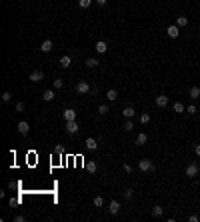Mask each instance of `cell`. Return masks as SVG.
Wrapping results in <instances>:
<instances>
[{"mask_svg": "<svg viewBox=\"0 0 200 222\" xmlns=\"http://www.w3.org/2000/svg\"><path fill=\"white\" fill-rule=\"evenodd\" d=\"M138 168L142 170V172H154V170H156V166H154V162H152V160L142 158V160L138 162Z\"/></svg>", "mask_w": 200, "mask_h": 222, "instance_id": "1", "label": "cell"}, {"mask_svg": "<svg viewBox=\"0 0 200 222\" xmlns=\"http://www.w3.org/2000/svg\"><path fill=\"white\" fill-rule=\"evenodd\" d=\"M198 174H200V166L196 164V162H192V164L186 166V176L188 178H196Z\"/></svg>", "mask_w": 200, "mask_h": 222, "instance_id": "2", "label": "cell"}, {"mask_svg": "<svg viewBox=\"0 0 200 222\" xmlns=\"http://www.w3.org/2000/svg\"><path fill=\"white\" fill-rule=\"evenodd\" d=\"M166 34H168V38H178V36H180V26L178 24H170L168 28H166Z\"/></svg>", "mask_w": 200, "mask_h": 222, "instance_id": "3", "label": "cell"}, {"mask_svg": "<svg viewBox=\"0 0 200 222\" xmlns=\"http://www.w3.org/2000/svg\"><path fill=\"white\" fill-rule=\"evenodd\" d=\"M74 90H76L78 94H88V92L92 90V88H90V84H88V82H84V80H80V82L76 84V88H74Z\"/></svg>", "mask_w": 200, "mask_h": 222, "instance_id": "4", "label": "cell"}, {"mask_svg": "<svg viewBox=\"0 0 200 222\" xmlns=\"http://www.w3.org/2000/svg\"><path fill=\"white\" fill-rule=\"evenodd\" d=\"M18 132L22 134L24 138L28 136V132H30V126H28V122H26V120H20V122H18Z\"/></svg>", "mask_w": 200, "mask_h": 222, "instance_id": "5", "label": "cell"}, {"mask_svg": "<svg viewBox=\"0 0 200 222\" xmlns=\"http://www.w3.org/2000/svg\"><path fill=\"white\" fill-rule=\"evenodd\" d=\"M78 130H80V128H78V122L76 120H68L66 122V132L68 134H76Z\"/></svg>", "mask_w": 200, "mask_h": 222, "instance_id": "6", "label": "cell"}, {"mask_svg": "<svg viewBox=\"0 0 200 222\" xmlns=\"http://www.w3.org/2000/svg\"><path fill=\"white\" fill-rule=\"evenodd\" d=\"M28 80L30 82H40V80H44V72H42V70H34L28 76Z\"/></svg>", "mask_w": 200, "mask_h": 222, "instance_id": "7", "label": "cell"}, {"mask_svg": "<svg viewBox=\"0 0 200 222\" xmlns=\"http://www.w3.org/2000/svg\"><path fill=\"white\" fill-rule=\"evenodd\" d=\"M62 114H64V120H66V122L68 120H76V110H74V108H66Z\"/></svg>", "mask_w": 200, "mask_h": 222, "instance_id": "8", "label": "cell"}, {"mask_svg": "<svg viewBox=\"0 0 200 222\" xmlns=\"http://www.w3.org/2000/svg\"><path fill=\"white\" fill-rule=\"evenodd\" d=\"M108 212H110V214H118V212H120V202H118V200H112V202L108 204Z\"/></svg>", "mask_w": 200, "mask_h": 222, "instance_id": "9", "label": "cell"}, {"mask_svg": "<svg viewBox=\"0 0 200 222\" xmlns=\"http://www.w3.org/2000/svg\"><path fill=\"white\" fill-rule=\"evenodd\" d=\"M166 104H168V96H166V94H158V96H156V106H158V108H164Z\"/></svg>", "mask_w": 200, "mask_h": 222, "instance_id": "10", "label": "cell"}, {"mask_svg": "<svg viewBox=\"0 0 200 222\" xmlns=\"http://www.w3.org/2000/svg\"><path fill=\"white\" fill-rule=\"evenodd\" d=\"M84 146H86V150H92V152H94V150L98 148V142H96L94 138H86L84 140Z\"/></svg>", "mask_w": 200, "mask_h": 222, "instance_id": "11", "label": "cell"}, {"mask_svg": "<svg viewBox=\"0 0 200 222\" xmlns=\"http://www.w3.org/2000/svg\"><path fill=\"white\" fill-rule=\"evenodd\" d=\"M96 52H98V54H106V52H108V44H106L104 40H98V42H96Z\"/></svg>", "mask_w": 200, "mask_h": 222, "instance_id": "12", "label": "cell"}, {"mask_svg": "<svg viewBox=\"0 0 200 222\" xmlns=\"http://www.w3.org/2000/svg\"><path fill=\"white\" fill-rule=\"evenodd\" d=\"M146 142H148V134L140 132L138 136H136V144H138V146H144V144H146Z\"/></svg>", "mask_w": 200, "mask_h": 222, "instance_id": "13", "label": "cell"}, {"mask_svg": "<svg viewBox=\"0 0 200 222\" xmlns=\"http://www.w3.org/2000/svg\"><path fill=\"white\" fill-rule=\"evenodd\" d=\"M188 96H190L192 100H198L200 98V88H198V86H192L190 92H188Z\"/></svg>", "mask_w": 200, "mask_h": 222, "instance_id": "14", "label": "cell"}, {"mask_svg": "<svg viewBox=\"0 0 200 222\" xmlns=\"http://www.w3.org/2000/svg\"><path fill=\"white\" fill-rule=\"evenodd\" d=\"M134 114H136V110H134L132 106H126V108L122 110V116H124V118H132Z\"/></svg>", "mask_w": 200, "mask_h": 222, "instance_id": "15", "label": "cell"}, {"mask_svg": "<svg viewBox=\"0 0 200 222\" xmlns=\"http://www.w3.org/2000/svg\"><path fill=\"white\" fill-rule=\"evenodd\" d=\"M40 50L44 52V54H46V52H50V50H52V40H44V42L40 44Z\"/></svg>", "mask_w": 200, "mask_h": 222, "instance_id": "16", "label": "cell"}, {"mask_svg": "<svg viewBox=\"0 0 200 222\" xmlns=\"http://www.w3.org/2000/svg\"><path fill=\"white\" fill-rule=\"evenodd\" d=\"M42 100H44V102H52V100H54V90H44Z\"/></svg>", "mask_w": 200, "mask_h": 222, "instance_id": "17", "label": "cell"}, {"mask_svg": "<svg viewBox=\"0 0 200 222\" xmlns=\"http://www.w3.org/2000/svg\"><path fill=\"white\" fill-rule=\"evenodd\" d=\"M174 112L176 114H182V112H186V106L182 102H174Z\"/></svg>", "mask_w": 200, "mask_h": 222, "instance_id": "18", "label": "cell"}, {"mask_svg": "<svg viewBox=\"0 0 200 222\" xmlns=\"http://www.w3.org/2000/svg\"><path fill=\"white\" fill-rule=\"evenodd\" d=\"M70 64H72V58H70V56H62V58H60V66H62V68H68Z\"/></svg>", "mask_w": 200, "mask_h": 222, "instance_id": "19", "label": "cell"}, {"mask_svg": "<svg viewBox=\"0 0 200 222\" xmlns=\"http://www.w3.org/2000/svg\"><path fill=\"white\" fill-rule=\"evenodd\" d=\"M176 24L180 26V28H184V26H188V18H186V16H178V18H176Z\"/></svg>", "mask_w": 200, "mask_h": 222, "instance_id": "20", "label": "cell"}, {"mask_svg": "<svg viewBox=\"0 0 200 222\" xmlns=\"http://www.w3.org/2000/svg\"><path fill=\"white\" fill-rule=\"evenodd\" d=\"M84 64H86V66H88V68H96V66H98L100 62L96 60V58H86V62H84Z\"/></svg>", "mask_w": 200, "mask_h": 222, "instance_id": "21", "label": "cell"}, {"mask_svg": "<svg viewBox=\"0 0 200 222\" xmlns=\"http://www.w3.org/2000/svg\"><path fill=\"white\" fill-rule=\"evenodd\" d=\"M122 128H124L126 132H132V130H134V122L130 120V118H126V122H124V126H122Z\"/></svg>", "mask_w": 200, "mask_h": 222, "instance_id": "22", "label": "cell"}, {"mask_svg": "<svg viewBox=\"0 0 200 222\" xmlns=\"http://www.w3.org/2000/svg\"><path fill=\"white\" fill-rule=\"evenodd\" d=\"M86 170H88V172H92V174H94V172L98 170V164H96V162H86Z\"/></svg>", "mask_w": 200, "mask_h": 222, "instance_id": "23", "label": "cell"}, {"mask_svg": "<svg viewBox=\"0 0 200 222\" xmlns=\"http://www.w3.org/2000/svg\"><path fill=\"white\" fill-rule=\"evenodd\" d=\"M106 96H108V100H110V102H114V100L118 98V92H116V90H108Z\"/></svg>", "mask_w": 200, "mask_h": 222, "instance_id": "24", "label": "cell"}, {"mask_svg": "<svg viewBox=\"0 0 200 222\" xmlns=\"http://www.w3.org/2000/svg\"><path fill=\"white\" fill-rule=\"evenodd\" d=\"M162 212H164V208H162V206H154V208H152V216H156V218H158V216H162Z\"/></svg>", "mask_w": 200, "mask_h": 222, "instance_id": "25", "label": "cell"}, {"mask_svg": "<svg viewBox=\"0 0 200 222\" xmlns=\"http://www.w3.org/2000/svg\"><path fill=\"white\" fill-rule=\"evenodd\" d=\"M12 100V92L6 90V92H2V102H10Z\"/></svg>", "mask_w": 200, "mask_h": 222, "instance_id": "26", "label": "cell"}, {"mask_svg": "<svg viewBox=\"0 0 200 222\" xmlns=\"http://www.w3.org/2000/svg\"><path fill=\"white\" fill-rule=\"evenodd\" d=\"M148 122H150V114L142 112V114H140V124H148Z\"/></svg>", "mask_w": 200, "mask_h": 222, "instance_id": "27", "label": "cell"}, {"mask_svg": "<svg viewBox=\"0 0 200 222\" xmlns=\"http://www.w3.org/2000/svg\"><path fill=\"white\" fill-rule=\"evenodd\" d=\"M62 86H64V80H62V78H56V80H54V90H60Z\"/></svg>", "mask_w": 200, "mask_h": 222, "instance_id": "28", "label": "cell"}, {"mask_svg": "<svg viewBox=\"0 0 200 222\" xmlns=\"http://www.w3.org/2000/svg\"><path fill=\"white\" fill-rule=\"evenodd\" d=\"M122 194H124V198H126V200H130V198L134 196V190H132V188H126V190H124Z\"/></svg>", "mask_w": 200, "mask_h": 222, "instance_id": "29", "label": "cell"}, {"mask_svg": "<svg viewBox=\"0 0 200 222\" xmlns=\"http://www.w3.org/2000/svg\"><path fill=\"white\" fill-rule=\"evenodd\" d=\"M94 206H98V208L104 206V198H102V196H96V198H94Z\"/></svg>", "mask_w": 200, "mask_h": 222, "instance_id": "30", "label": "cell"}, {"mask_svg": "<svg viewBox=\"0 0 200 222\" xmlns=\"http://www.w3.org/2000/svg\"><path fill=\"white\" fill-rule=\"evenodd\" d=\"M78 4H80V8H88L92 4V0H78Z\"/></svg>", "mask_w": 200, "mask_h": 222, "instance_id": "31", "label": "cell"}, {"mask_svg": "<svg viewBox=\"0 0 200 222\" xmlns=\"http://www.w3.org/2000/svg\"><path fill=\"white\" fill-rule=\"evenodd\" d=\"M98 114H102V116L108 114V106H106V104H100V106H98Z\"/></svg>", "mask_w": 200, "mask_h": 222, "instance_id": "32", "label": "cell"}, {"mask_svg": "<svg viewBox=\"0 0 200 222\" xmlns=\"http://www.w3.org/2000/svg\"><path fill=\"white\" fill-rule=\"evenodd\" d=\"M186 112H188V114H196V112H198V108L194 106V104H190V106L186 108Z\"/></svg>", "mask_w": 200, "mask_h": 222, "instance_id": "33", "label": "cell"}, {"mask_svg": "<svg viewBox=\"0 0 200 222\" xmlns=\"http://www.w3.org/2000/svg\"><path fill=\"white\" fill-rule=\"evenodd\" d=\"M24 108H26L24 102H18V104H16V112H24Z\"/></svg>", "mask_w": 200, "mask_h": 222, "instance_id": "34", "label": "cell"}, {"mask_svg": "<svg viewBox=\"0 0 200 222\" xmlns=\"http://www.w3.org/2000/svg\"><path fill=\"white\" fill-rule=\"evenodd\" d=\"M24 220H26V216H22V214L14 216V222H24Z\"/></svg>", "mask_w": 200, "mask_h": 222, "instance_id": "35", "label": "cell"}, {"mask_svg": "<svg viewBox=\"0 0 200 222\" xmlns=\"http://www.w3.org/2000/svg\"><path fill=\"white\" fill-rule=\"evenodd\" d=\"M122 168H124V172H126V174H130V172H132V166H130V164H124Z\"/></svg>", "mask_w": 200, "mask_h": 222, "instance_id": "36", "label": "cell"}, {"mask_svg": "<svg viewBox=\"0 0 200 222\" xmlns=\"http://www.w3.org/2000/svg\"><path fill=\"white\" fill-rule=\"evenodd\" d=\"M106 2H108V0H96V4H98V6H106Z\"/></svg>", "mask_w": 200, "mask_h": 222, "instance_id": "37", "label": "cell"}, {"mask_svg": "<svg viewBox=\"0 0 200 222\" xmlns=\"http://www.w3.org/2000/svg\"><path fill=\"white\" fill-rule=\"evenodd\" d=\"M194 152H196V156H200V144L194 146Z\"/></svg>", "mask_w": 200, "mask_h": 222, "instance_id": "38", "label": "cell"}]
</instances>
